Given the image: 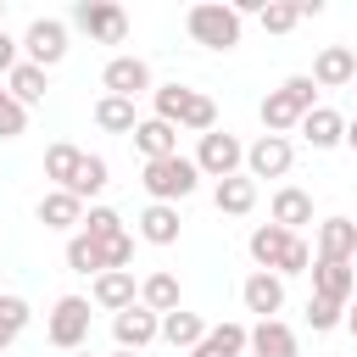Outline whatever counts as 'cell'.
Returning a JSON list of instances; mask_svg holds the SVG:
<instances>
[{"instance_id": "6da1fadb", "label": "cell", "mask_w": 357, "mask_h": 357, "mask_svg": "<svg viewBox=\"0 0 357 357\" xmlns=\"http://www.w3.org/2000/svg\"><path fill=\"white\" fill-rule=\"evenodd\" d=\"M312 95H318V84H312L307 73H290L279 89H268V95H262V128L284 139V134H290V128H296V123L318 106Z\"/></svg>"}, {"instance_id": "7a4b0ae2", "label": "cell", "mask_w": 357, "mask_h": 357, "mask_svg": "<svg viewBox=\"0 0 357 357\" xmlns=\"http://www.w3.org/2000/svg\"><path fill=\"white\" fill-rule=\"evenodd\" d=\"M139 184H145V195H151V201H162V206H178L184 195H195L201 173H195V162H190V156H162V162H145Z\"/></svg>"}, {"instance_id": "3957f363", "label": "cell", "mask_w": 357, "mask_h": 357, "mask_svg": "<svg viewBox=\"0 0 357 357\" xmlns=\"http://www.w3.org/2000/svg\"><path fill=\"white\" fill-rule=\"evenodd\" d=\"M184 28H190V39L206 45V50H234V45H240V17H234V6H223V0L190 6Z\"/></svg>"}, {"instance_id": "277c9868", "label": "cell", "mask_w": 357, "mask_h": 357, "mask_svg": "<svg viewBox=\"0 0 357 357\" xmlns=\"http://www.w3.org/2000/svg\"><path fill=\"white\" fill-rule=\"evenodd\" d=\"M45 335L61 351H84V340H89V296H61L50 307V318H45Z\"/></svg>"}, {"instance_id": "5b68a950", "label": "cell", "mask_w": 357, "mask_h": 357, "mask_svg": "<svg viewBox=\"0 0 357 357\" xmlns=\"http://www.w3.org/2000/svg\"><path fill=\"white\" fill-rule=\"evenodd\" d=\"M190 162H195L201 178H234L240 162H245V145H240L229 128H212V134H201V151H195Z\"/></svg>"}, {"instance_id": "8992f818", "label": "cell", "mask_w": 357, "mask_h": 357, "mask_svg": "<svg viewBox=\"0 0 357 357\" xmlns=\"http://www.w3.org/2000/svg\"><path fill=\"white\" fill-rule=\"evenodd\" d=\"M73 22H78L95 45H123V39H128V11L112 6V0H78V6H73Z\"/></svg>"}, {"instance_id": "52a82bcc", "label": "cell", "mask_w": 357, "mask_h": 357, "mask_svg": "<svg viewBox=\"0 0 357 357\" xmlns=\"http://www.w3.org/2000/svg\"><path fill=\"white\" fill-rule=\"evenodd\" d=\"M17 45H22V61H33V67L50 73V67L67 56V22H61V17H33Z\"/></svg>"}, {"instance_id": "ba28073f", "label": "cell", "mask_w": 357, "mask_h": 357, "mask_svg": "<svg viewBox=\"0 0 357 357\" xmlns=\"http://www.w3.org/2000/svg\"><path fill=\"white\" fill-rule=\"evenodd\" d=\"M290 162H296V151H290V139H279V134H257V139L245 145V178H251V184H257V178H284Z\"/></svg>"}, {"instance_id": "9c48e42d", "label": "cell", "mask_w": 357, "mask_h": 357, "mask_svg": "<svg viewBox=\"0 0 357 357\" xmlns=\"http://www.w3.org/2000/svg\"><path fill=\"white\" fill-rule=\"evenodd\" d=\"M100 89L106 95H123V100H139L151 89V61L145 56H112L106 73H100Z\"/></svg>"}, {"instance_id": "30bf717a", "label": "cell", "mask_w": 357, "mask_h": 357, "mask_svg": "<svg viewBox=\"0 0 357 357\" xmlns=\"http://www.w3.org/2000/svg\"><path fill=\"white\" fill-rule=\"evenodd\" d=\"M112 335H117V351H145V346L162 335V318L134 301V307H123V312L112 318Z\"/></svg>"}, {"instance_id": "8fae6325", "label": "cell", "mask_w": 357, "mask_h": 357, "mask_svg": "<svg viewBox=\"0 0 357 357\" xmlns=\"http://www.w3.org/2000/svg\"><path fill=\"white\" fill-rule=\"evenodd\" d=\"M318 89H346L351 78H357V56H351V45H324L318 56H312V73H307Z\"/></svg>"}, {"instance_id": "7c38bea8", "label": "cell", "mask_w": 357, "mask_h": 357, "mask_svg": "<svg viewBox=\"0 0 357 357\" xmlns=\"http://www.w3.org/2000/svg\"><path fill=\"white\" fill-rule=\"evenodd\" d=\"M245 351L251 357H296V329L284 318H257L245 329Z\"/></svg>"}, {"instance_id": "4fadbf2b", "label": "cell", "mask_w": 357, "mask_h": 357, "mask_svg": "<svg viewBox=\"0 0 357 357\" xmlns=\"http://www.w3.org/2000/svg\"><path fill=\"white\" fill-rule=\"evenodd\" d=\"M307 273H312V296H324L335 307H346L357 296V268L351 262H312Z\"/></svg>"}, {"instance_id": "5bb4252c", "label": "cell", "mask_w": 357, "mask_h": 357, "mask_svg": "<svg viewBox=\"0 0 357 357\" xmlns=\"http://www.w3.org/2000/svg\"><path fill=\"white\" fill-rule=\"evenodd\" d=\"M89 296H95V307H106V312L117 318L123 307H134V301H139V284H134V268H112V273H95V284H89Z\"/></svg>"}, {"instance_id": "9a60e30c", "label": "cell", "mask_w": 357, "mask_h": 357, "mask_svg": "<svg viewBox=\"0 0 357 357\" xmlns=\"http://www.w3.org/2000/svg\"><path fill=\"white\" fill-rule=\"evenodd\" d=\"M296 134H301L312 151H335V145L346 139V117H340L335 106H312V112L296 123Z\"/></svg>"}, {"instance_id": "2e32d148", "label": "cell", "mask_w": 357, "mask_h": 357, "mask_svg": "<svg viewBox=\"0 0 357 357\" xmlns=\"http://www.w3.org/2000/svg\"><path fill=\"white\" fill-rule=\"evenodd\" d=\"M240 301H245V312H257V318H279V307H284V279L257 268V273L240 284Z\"/></svg>"}, {"instance_id": "e0dca14e", "label": "cell", "mask_w": 357, "mask_h": 357, "mask_svg": "<svg viewBox=\"0 0 357 357\" xmlns=\"http://www.w3.org/2000/svg\"><path fill=\"white\" fill-rule=\"evenodd\" d=\"M357 257V223L351 218H324L318 223V262H351Z\"/></svg>"}, {"instance_id": "ac0fdd59", "label": "cell", "mask_w": 357, "mask_h": 357, "mask_svg": "<svg viewBox=\"0 0 357 357\" xmlns=\"http://www.w3.org/2000/svg\"><path fill=\"white\" fill-rule=\"evenodd\" d=\"M134 151H139L145 162L178 156V128H173V123H162V117H139V128H134Z\"/></svg>"}, {"instance_id": "d6986e66", "label": "cell", "mask_w": 357, "mask_h": 357, "mask_svg": "<svg viewBox=\"0 0 357 357\" xmlns=\"http://www.w3.org/2000/svg\"><path fill=\"white\" fill-rule=\"evenodd\" d=\"M268 223H279L284 234H296L301 223H312V195H307V190H296V184L273 190V212H268Z\"/></svg>"}, {"instance_id": "ffe728a7", "label": "cell", "mask_w": 357, "mask_h": 357, "mask_svg": "<svg viewBox=\"0 0 357 357\" xmlns=\"http://www.w3.org/2000/svg\"><path fill=\"white\" fill-rule=\"evenodd\" d=\"M45 89H50V73H45V67H33V61H17V67L6 73V95H11L17 106H39V100H45Z\"/></svg>"}, {"instance_id": "44dd1931", "label": "cell", "mask_w": 357, "mask_h": 357, "mask_svg": "<svg viewBox=\"0 0 357 357\" xmlns=\"http://www.w3.org/2000/svg\"><path fill=\"white\" fill-rule=\"evenodd\" d=\"M212 206H218V212H229V218H245V212L257 206V184H251L245 173L218 178V184H212Z\"/></svg>"}, {"instance_id": "7402d4cb", "label": "cell", "mask_w": 357, "mask_h": 357, "mask_svg": "<svg viewBox=\"0 0 357 357\" xmlns=\"http://www.w3.org/2000/svg\"><path fill=\"white\" fill-rule=\"evenodd\" d=\"M284 245H290V234H284L279 223H257V229H251V240H245V251H251V262H257L262 273H273V268H279Z\"/></svg>"}, {"instance_id": "603a6c76", "label": "cell", "mask_w": 357, "mask_h": 357, "mask_svg": "<svg viewBox=\"0 0 357 357\" xmlns=\"http://www.w3.org/2000/svg\"><path fill=\"white\" fill-rule=\"evenodd\" d=\"M206 329H212V324H206L201 312H184V307L162 312V340H167V346H184V351H195Z\"/></svg>"}, {"instance_id": "cb8c5ba5", "label": "cell", "mask_w": 357, "mask_h": 357, "mask_svg": "<svg viewBox=\"0 0 357 357\" xmlns=\"http://www.w3.org/2000/svg\"><path fill=\"white\" fill-rule=\"evenodd\" d=\"M39 223L45 229H73V223H84V201L67 195V190H45L39 195Z\"/></svg>"}, {"instance_id": "d4e9b609", "label": "cell", "mask_w": 357, "mask_h": 357, "mask_svg": "<svg viewBox=\"0 0 357 357\" xmlns=\"http://www.w3.org/2000/svg\"><path fill=\"white\" fill-rule=\"evenodd\" d=\"M190 357H245V324H212Z\"/></svg>"}, {"instance_id": "484cf974", "label": "cell", "mask_w": 357, "mask_h": 357, "mask_svg": "<svg viewBox=\"0 0 357 357\" xmlns=\"http://www.w3.org/2000/svg\"><path fill=\"white\" fill-rule=\"evenodd\" d=\"M139 240H151V245H173V240H178V206L151 201V206L139 212Z\"/></svg>"}, {"instance_id": "4316f807", "label": "cell", "mask_w": 357, "mask_h": 357, "mask_svg": "<svg viewBox=\"0 0 357 357\" xmlns=\"http://www.w3.org/2000/svg\"><path fill=\"white\" fill-rule=\"evenodd\" d=\"M95 123H100L106 134H134V128H139V112H134V100H123V95H100V100H95Z\"/></svg>"}, {"instance_id": "83f0119b", "label": "cell", "mask_w": 357, "mask_h": 357, "mask_svg": "<svg viewBox=\"0 0 357 357\" xmlns=\"http://www.w3.org/2000/svg\"><path fill=\"white\" fill-rule=\"evenodd\" d=\"M78 162H84V151L61 139V145H50V151H45V178H50L56 190H67V184L78 178Z\"/></svg>"}, {"instance_id": "f1b7e54d", "label": "cell", "mask_w": 357, "mask_h": 357, "mask_svg": "<svg viewBox=\"0 0 357 357\" xmlns=\"http://www.w3.org/2000/svg\"><path fill=\"white\" fill-rule=\"evenodd\" d=\"M106 184H112V167H106V156H89V151H84V162H78V178L67 184V195L89 201V195H100Z\"/></svg>"}, {"instance_id": "f546056e", "label": "cell", "mask_w": 357, "mask_h": 357, "mask_svg": "<svg viewBox=\"0 0 357 357\" xmlns=\"http://www.w3.org/2000/svg\"><path fill=\"white\" fill-rule=\"evenodd\" d=\"M139 307H151L156 318L173 312V307H178V279H173V273H151V279L139 284Z\"/></svg>"}, {"instance_id": "4dcf8cb0", "label": "cell", "mask_w": 357, "mask_h": 357, "mask_svg": "<svg viewBox=\"0 0 357 357\" xmlns=\"http://www.w3.org/2000/svg\"><path fill=\"white\" fill-rule=\"evenodd\" d=\"M28 324H33V307H28L22 296H0V351H6Z\"/></svg>"}, {"instance_id": "1f68e13d", "label": "cell", "mask_w": 357, "mask_h": 357, "mask_svg": "<svg viewBox=\"0 0 357 357\" xmlns=\"http://www.w3.org/2000/svg\"><path fill=\"white\" fill-rule=\"evenodd\" d=\"M190 84H162V89H151V106H156V117L162 123H173L178 128V117H184V106H190Z\"/></svg>"}, {"instance_id": "d6a6232c", "label": "cell", "mask_w": 357, "mask_h": 357, "mask_svg": "<svg viewBox=\"0 0 357 357\" xmlns=\"http://www.w3.org/2000/svg\"><path fill=\"white\" fill-rule=\"evenodd\" d=\"M178 128H190V134H212V128H218V100L195 89L190 106H184V117H178Z\"/></svg>"}, {"instance_id": "836d02e7", "label": "cell", "mask_w": 357, "mask_h": 357, "mask_svg": "<svg viewBox=\"0 0 357 357\" xmlns=\"http://www.w3.org/2000/svg\"><path fill=\"white\" fill-rule=\"evenodd\" d=\"M67 268H73V273H106V262H100V245H95L84 229L67 240Z\"/></svg>"}, {"instance_id": "e575fe53", "label": "cell", "mask_w": 357, "mask_h": 357, "mask_svg": "<svg viewBox=\"0 0 357 357\" xmlns=\"http://www.w3.org/2000/svg\"><path fill=\"white\" fill-rule=\"evenodd\" d=\"M84 234H89L95 245H106V240H117V234H128V229H123V218H117L112 206H89V212H84Z\"/></svg>"}, {"instance_id": "d590c367", "label": "cell", "mask_w": 357, "mask_h": 357, "mask_svg": "<svg viewBox=\"0 0 357 357\" xmlns=\"http://www.w3.org/2000/svg\"><path fill=\"white\" fill-rule=\"evenodd\" d=\"M307 324H312V335H329V329H340V324H346V307H335V301L312 296V301H307Z\"/></svg>"}, {"instance_id": "8d00e7d4", "label": "cell", "mask_w": 357, "mask_h": 357, "mask_svg": "<svg viewBox=\"0 0 357 357\" xmlns=\"http://www.w3.org/2000/svg\"><path fill=\"white\" fill-rule=\"evenodd\" d=\"M307 268H312V245H307L301 234H290V245H284V257H279V268H273V273L284 279V273H307Z\"/></svg>"}, {"instance_id": "74e56055", "label": "cell", "mask_w": 357, "mask_h": 357, "mask_svg": "<svg viewBox=\"0 0 357 357\" xmlns=\"http://www.w3.org/2000/svg\"><path fill=\"white\" fill-rule=\"evenodd\" d=\"M17 134H28V106H17L0 89V139H17Z\"/></svg>"}, {"instance_id": "f35d334b", "label": "cell", "mask_w": 357, "mask_h": 357, "mask_svg": "<svg viewBox=\"0 0 357 357\" xmlns=\"http://www.w3.org/2000/svg\"><path fill=\"white\" fill-rule=\"evenodd\" d=\"M100 262H106V273H112V268H128V262H134V234L106 240V245H100Z\"/></svg>"}, {"instance_id": "ab89813d", "label": "cell", "mask_w": 357, "mask_h": 357, "mask_svg": "<svg viewBox=\"0 0 357 357\" xmlns=\"http://www.w3.org/2000/svg\"><path fill=\"white\" fill-rule=\"evenodd\" d=\"M17 61H22V45H17V39H11L6 28H0V73H11Z\"/></svg>"}, {"instance_id": "60d3db41", "label": "cell", "mask_w": 357, "mask_h": 357, "mask_svg": "<svg viewBox=\"0 0 357 357\" xmlns=\"http://www.w3.org/2000/svg\"><path fill=\"white\" fill-rule=\"evenodd\" d=\"M346 329H351V340H357V296L346 301Z\"/></svg>"}, {"instance_id": "b9f144b4", "label": "cell", "mask_w": 357, "mask_h": 357, "mask_svg": "<svg viewBox=\"0 0 357 357\" xmlns=\"http://www.w3.org/2000/svg\"><path fill=\"white\" fill-rule=\"evenodd\" d=\"M340 145H351V151H357V117L346 123V139H340Z\"/></svg>"}, {"instance_id": "7bdbcfd3", "label": "cell", "mask_w": 357, "mask_h": 357, "mask_svg": "<svg viewBox=\"0 0 357 357\" xmlns=\"http://www.w3.org/2000/svg\"><path fill=\"white\" fill-rule=\"evenodd\" d=\"M112 357H139V351H112Z\"/></svg>"}, {"instance_id": "ee69618b", "label": "cell", "mask_w": 357, "mask_h": 357, "mask_svg": "<svg viewBox=\"0 0 357 357\" xmlns=\"http://www.w3.org/2000/svg\"><path fill=\"white\" fill-rule=\"evenodd\" d=\"M0 22H6V0H0Z\"/></svg>"}, {"instance_id": "f6af8a7d", "label": "cell", "mask_w": 357, "mask_h": 357, "mask_svg": "<svg viewBox=\"0 0 357 357\" xmlns=\"http://www.w3.org/2000/svg\"><path fill=\"white\" fill-rule=\"evenodd\" d=\"M73 357H89V351H73Z\"/></svg>"}, {"instance_id": "bcb514c9", "label": "cell", "mask_w": 357, "mask_h": 357, "mask_svg": "<svg viewBox=\"0 0 357 357\" xmlns=\"http://www.w3.org/2000/svg\"><path fill=\"white\" fill-rule=\"evenodd\" d=\"M351 262H357V257H351Z\"/></svg>"}]
</instances>
